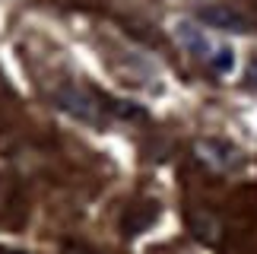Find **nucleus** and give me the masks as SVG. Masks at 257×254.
<instances>
[{"label":"nucleus","instance_id":"6e6552de","mask_svg":"<svg viewBox=\"0 0 257 254\" xmlns=\"http://www.w3.org/2000/svg\"><path fill=\"white\" fill-rule=\"evenodd\" d=\"M248 80L257 86V57H254V61H251V67H248Z\"/></svg>","mask_w":257,"mask_h":254},{"label":"nucleus","instance_id":"423d86ee","mask_svg":"<svg viewBox=\"0 0 257 254\" xmlns=\"http://www.w3.org/2000/svg\"><path fill=\"white\" fill-rule=\"evenodd\" d=\"M210 67H213L216 73H229V70H232V48H225V45H222V48H216Z\"/></svg>","mask_w":257,"mask_h":254},{"label":"nucleus","instance_id":"20e7f679","mask_svg":"<svg viewBox=\"0 0 257 254\" xmlns=\"http://www.w3.org/2000/svg\"><path fill=\"white\" fill-rule=\"evenodd\" d=\"M175 38H178V45L184 48L187 54H194V57H200V61L210 64L213 61V42L206 38L203 29H197L194 23H187V19H181V23H175Z\"/></svg>","mask_w":257,"mask_h":254},{"label":"nucleus","instance_id":"7ed1b4c3","mask_svg":"<svg viewBox=\"0 0 257 254\" xmlns=\"http://www.w3.org/2000/svg\"><path fill=\"white\" fill-rule=\"evenodd\" d=\"M203 19L206 26H213V29H219V32H251V16L248 13H241L238 7H232V4H206L200 7V13H197Z\"/></svg>","mask_w":257,"mask_h":254},{"label":"nucleus","instance_id":"1a4fd4ad","mask_svg":"<svg viewBox=\"0 0 257 254\" xmlns=\"http://www.w3.org/2000/svg\"><path fill=\"white\" fill-rule=\"evenodd\" d=\"M0 254H29V251H19V248H0Z\"/></svg>","mask_w":257,"mask_h":254},{"label":"nucleus","instance_id":"39448f33","mask_svg":"<svg viewBox=\"0 0 257 254\" xmlns=\"http://www.w3.org/2000/svg\"><path fill=\"white\" fill-rule=\"evenodd\" d=\"M191 229H194V235L200 241H206V245H216L219 235H222V222L216 219L210 210H194L191 213Z\"/></svg>","mask_w":257,"mask_h":254},{"label":"nucleus","instance_id":"f257e3e1","mask_svg":"<svg viewBox=\"0 0 257 254\" xmlns=\"http://www.w3.org/2000/svg\"><path fill=\"white\" fill-rule=\"evenodd\" d=\"M191 153H194V159L213 175H232L235 169H241V162H244L238 146H232L229 140H219V137H200V140H194Z\"/></svg>","mask_w":257,"mask_h":254},{"label":"nucleus","instance_id":"f03ea898","mask_svg":"<svg viewBox=\"0 0 257 254\" xmlns=\"http://www.w3.org/2000/svg\"><path fill=\"white\" fill-rule=\"evenodd\" d=\"M54 105L61 111H67L70 118L83 121V124L98 127V124L105 121V105L98 102L92 92L80 89V86H61V89L54 92Z\"/></svg>","mask_w":257,"mask_h":254},{"label":"nucleus","instance_id":"0eeeda50","mask_svg":"<svg viewBox=\"0 0 257 254\" xmlns=\"http://www.w3.org/2000/svg\"><path fill=\"white\" fill-rule=\"evenodd\" d=\"M61 254H98L95 248H86V245H76V241H70V245H64Z\"/></svg>","mask_w":257,"mask_h":254}]
</instances>
